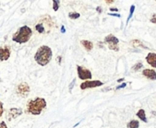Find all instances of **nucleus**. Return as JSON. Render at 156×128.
Returning a JSON list of instances; mask_svg holds the SVG:
<instances>
[{
    "label": "nucleus",
    "mask_w": 156,
    "mask_h": 128,
    "mask_svg": "<svg viewBox=\"0 0 156 128\" xmlns=\"http://www.w3.org/2000/svg\"><path fill=\"white\" fill-rule=\"evenodd\" d=\"M61 31H62V33L65 32V28H64V26H62V27H61Z\"/></svg>",
    "instance_id": "nucleus-26"
},
{
    "label": "nucleus",
    "mask_w": 156,
    "mask_h": 128,
    "mask_svg": "<svg viewBox=\"0 0 156 128\" xmlns=\"http://www.w3.org/2000/svg\"><path fill=\"white\" fill-rule=\"evenodd\" d=\"M68 17L71 19V20H76L80 17V14L79 13H77V12H70Z\"/></svg>",
    "instance_id": "nucleus-18"
},
{
    "label": "nucleus",
    "mask_w": 156,
    "mask_h": 128,
    "mask_svg": "<svg viewBox=\"0 0 156 128\" xmlns=\"http://www.w3.org/2000/svg\"><path fill=\"white\" fill-rule=\"evenodd\" d=\"M138 127H139V122L137 120L130 121L127 125V128H138Z\"/></svg>",
    "instance_id": "nucleus-15"
},
{
    "label": "nucleus",
    "mask_w": 156,
    "mask_h": 128,
    "mask_svg": "<svg viewBox=\"0 0 156 128\" xmlns=\"http://www.w3.org/2000/svg\"><path fill=\"white\" fill-rule=\"evenodd\" d=\"M142 75L145 76L149 79H151V80L156 79V72L153 69H144L142 71Z\"/></svg>",
    "instance_id": "nucleus-12"
},
{
    "label": "nucleus",
    "mask_w": 156,
    "mask_h": 128,
    "mask_svg": "<svg viewBox=\"0 0 156 128\" xmlns=\"http://www.w3.org/2000/svg\"><path fill=\"white\" fill-rule=\"evenodd\" d=\"M146 61L150 66L156 68V53H149L146 56Z\"/></svg>",
    "instance_id": "nucleus-11"
},
{
    "label": "nucleus",
    "mask_w": 156,
    "mask_h": 128,
    "mask_svg": "<svg viewBox=\"0 0 156 128\" xmlns=\"http://www.w3.org/2000/svg\"><path fill=\"white\" fill-rule=\"evenodd\" d=\"M30 91V86H29L27 83H25V82H23V83H21V84H20V85L18 86L17 92H18V94H19L20 97H23V98L28 97Z\"/></svg>",
    "instance_id": "nucleus-8"
},
{
    "label": "nucleus",
    "mask_w": 156,
    "mask_h": 128,
    "mask_svg": "<svg viewBox=\"0 0 156 128\" xmlns=\"http://www.w3.org/2000/svg\"><path fill=\"white\" fill-rule=\"evenodd\" d=\"M105 42L108 43V48L110 50H113V51H116V52H118L119 50V39L116 36H114L112 34L108 35L105 38Z\"/></svg>",
    "instance_id": "nucleus-5"
},
{
    "label": "nucleus",
    "mask_w": 156,
    "mask_h": 128,
    "mask_svg": "<svg viewBox=\"0 0 156 128\" xmlns=\"http://www.w3.org/2000/svg\"><path fill=\"white\" fill-rule=\"evenodd\" d=\"M131 44H132V46H134V47H141V48H146L145 46H144V44L140 42V41H139V40H133L132 42H131Z\"/></svg>",
    "instance_id": "nucleus-16"
},
{
    "label": "nucleus",
    "mask_w": 156,
    "mask_h": 128,
    "mask_svg": "<svg viewBox=\"0 0 156 128\" xmlns=\"http://www.w3.org/2000/svg\"><path fill=\"white\" fill-rule=\"evenodd\" d=\"M52 26V21L51 19L47 15L45 16L39 23L36 24L35 29L39 33H45L50 31L49 30H51V27Z\"/></svg>",
    "instance_id": "nucleus-4"
},
{
    "label": "nucleus",
    "mask_w": 156,
    "mask_h": 128,
    "mask_svg": "<svg viewBox=\"0 0 156 128\" xmlns=\"http://www.w3.org/2000/svg\"><path fill=\"white\" fill-rule=\"evenodd\" d=\"M106 1H107V3L109 4V3H112V2L114 1V0H106Z\"/></svg>",
    "instance_id": "nucleus-28"
},
{
    "label": "nucleus",
    "mask_w": 156,
    "mask_h": 128,
    "mask_svg": "<svg viewBox=\"0 0 156 128\" xmlns=\"http://www.w3.org/2000/svg\"><path fill=\"white\" fill-rule=\"evenodd\" d=\"M46 101L43 98H36L31 100L27 104V112L33 115L40 114L42 110L46 107Z\"/></svg>",
    "instance_id": "nucleus-2"
},
{
    "label": "nucleus",
    "mask_w": 156,
    "mask_h": 128,
    "mask_svg": "<svg viewBox=\"0 0 156 128\" xmlns=\"http://www.w3.org/2000/svg\"><path fill=\"white\" fill-rule=\"evenodd\" d=\"M140 68H142V64H141V63H138L137 65H135V66L132 68V69H133L134 71H136V70H139Z\"/></svg>",
    "instance_id": "nucleus-20"
},
{
    "label": "nucleus",
    "mask_w": 156,
    "mask_h": 128,
    "mask_svg": "<svg viewBox=\"0 0 156 128\" xmlns=\"http://www.w3.org/2000/svg\"><path fill=\"white\" fill-rule=\"evenodd\" d=\"M81 44L85 47V49H86L87 52L91 51V50L93 49V47H94L93 42H90V41H87V40H82V41H81Z\"/></svg>",
    "instance_id": "nucleus-13"
},
{
    "label": "nucleus",
    "mask_w": 156,
    "mask_h": 128,
    "mask_svg": "<svg viewBox=\"0 0 156 128\" xmlns=\"http://www.w3.org/2000/svg\"><path fill=\"white\" fill-rule=\"evenodd\" d=\"M10 47L9 45H5L0 48V61H7L10 57Z\"/></svg>",
    "instance_id": "nucleus-9"
},
{
    "label": "nucleus",
    "mask_w": 156,
    "mask_h": 128,
    "mask_svg": "<svg viewBox=\"0 0 156 128\" xmlns=\"http://www.w3.org/2000/svg\"><path fill=\"white\" fill-rule=\"evenodd\" d=\"M52 57V51L47 45L41 46L35 53V61L41 67H45L50 63Z\"/></svg>",
    "instance_id": "nucleus-1"
},
{
    "label": "nucleus",
    "mask_w": 156,
    "mask_h": 128,
    "mask_svg": "<svg viewBox=\"0 0 156 128\" xmlns=\"http://www.w3.org/2000/svg\"><path fill=\"white\" fill-rule=\"evenodd\" d=\"M32 35V30L29 26H22L20 27L16 33L13 34L12 40L18 43H25L30 41Z\"/></svg>",
    "instance_id": "nucleus-3"
},
{
    "label": "nucleus",
    "mask_w": 156,
    "mask_h": 128,
    "mask_svg": "<svg viewBox=\"0 0 156 128\" xmlns=\"http://www.w3.org/2000/svg\"><path fill=\"white\" fill-rule=\"evenodd\" d=\"M77 74H78V78H79L81 80H89L92 78V74L90 72V70L80 67V66H77Z\"/></svg>",
    "instance_id": "nucleus-6"
},
{
    "label": "nucleus",
    "mask_w": 156,
    "mask_h": 128,
    "mask_svg": "<svg viewBox=\"0 0 156 128\" xmlns=\"http://www.w3.org/2000/svg\"><path fill=\"white\" fill-rule=\"evenodd\" d=\"M60 8V1L59 0H52V9L54 11H57Z\"/></svg>",
    "instance_id": "nucleus-17"
},
{
    "label": "nucleus",
    "mask_w": 156,
    "mask_h": 128,
    "mask_svg": "<svg viewBox=\"0 0 156 128\" xmlns=\"http://www.w3.org/2000/svg\"><path fill=\"white\" fill-rule=\"evenodd\" d=\"M97 10H98V13H101V12H102V9H101V8H100V7H98V8H97Z\"/></svg>",
    "instance_id": "nucleus-27"
},
{
    "label": "nucleus",
    "mask_w": 156,
    "mask_h": 128,
    "mask_svg": "<svg viewBox=\"0 0 156 128\" xmlns=\"http://www.w3.org/2000/svg\"><path fill=\"white\" fill-rule=\"evenodd\" d=\"M125 87H126V83H123L122 85H120V86L117 87V90H119V89H122V88H125Z\"/></svg>",
    "instance_id": "nucleus-25"
},
{
    "label": "nucleus",
    "mask_w": 156,
    "mask_h": 128,
    "mask_svg": "<svg viewBox=\"0 0 156 128\" xmlns=\"http://www.w3.org/2000/svg\"><path fill=\"white\" fill-rule=\"evenodd\" d=\"M22 113V110L21 109H19V108H12L10 109L8 112H7V118L8 120H12V119H15L17 117H19L20 114Z\"/></svg>",
    "instance_id": "nucleus-10"
},
{
    "label": "nucleus",
    "mask_w": 156,
    "mask_h": 128,
    "mask_svg": "<svg viewBox=\"0 0 156 128\" xmlns=\"http://www.w3.org/2000/svg\"><path fill=\"white\" fill-rule=\"evenodd\" d=\"M108 15H109V16H113V17H118V18L120 17V15H119V14H117V13H109Z\"/></svg>",
    "instance_id": "nucleus-24"
},
{
    "label": "nucleus",
    "mask_w": 156,
    "mask_h": 128,
    "mask_svg": "<svg viewBox=\"0 0 156 128\" xmlns=\"http://www.w3.org/2000/svg\"><path fill=\"white\" fill-rule=\"evenodd\" d=\"M61 58H62L61 56H60V57H57V61H58V63H61Z\"/></svg>",
    "instance_id": "nucleus-30"
},
{
    "label": "nucleus",
    "mask_w": 156,
    "mask_h": 128,
    "mask_svg": "<svg viewBox=\"0 0 156 128\" xmlns=\"http://www.w3.org/2000/svg\"><path fill=\"white\" fill-rule=\"evenodd\" d=\"M151 23H154V24H156V14H153L152 16H151Z\"/></svg>",
    "instance_id": "nucleus-21"
},
{
    "label": "nucleus",
    "mask_w": 156,
    "mask_h": 128,
    "mask_svg": "<svg viewBox=\"0 0 156 128\" xmlns=\"http://www.w3.org/2000/svg\"><path fill=\"white\" fill-rule=\"evenodd\" d=\"M0 128H8L5 122H1V123H0Z\"/></svg>",
    "instance_id": "nucleus-23"
},
{
    "label": "nucleus",
    "mask_w": 156,
    "mask_h": 128,
    "mask_svg": "<svg viewBox=\"0 0 156 128\" xmlns=\"http://www.w3.org/2000/svg\"><path fill=\"white\" fill-rule=\"evenodd\" d=\"M137 116L143 122H147V118H146V115H145V111L143 109H140L138 112H137Z\"/></svg>",
    "instance_id": "nucleus-14"
},
{
    "label": "nucleus",
    "mask_w": 156,
    "mask_h": 128,
    "mask_svg": "<svg viewBox=\"0 0 156 128\" xmlns=\"http://www.w3.org/2000/svg\"><path fill=\"white\" fill-rule=\"evenodd\" d=\"M110 10H111V11H118V9L113 8V9H110Z\"/></svg>",
    "instance_id": "nucleus-29"
},
{
    "label": "nucleus",
    "mask_w": 156,
    "mask_h": 128,
    "mask_svg": "<svg viewBox=\"0 0 156 128\" xmlns=\"http://www.w3.org/2000/svg\"><path fill=\"white\" fill-rule=\"evenodd\" d=\"M3 112H4V108H3V103L0 102V118H1L2 114H3Z\"/></svg>",
    "instance_id": "nucleus-22"
},
{
    "label": "nucleus",
    "mask_w": 156,
    "mask_h": 128,
    "mask_svg": "<svg viewBox=\"0 0 156 128\" xmlns=\"http://www.w3.org/2000/svg\"><path fill=\"white\" fill-rule=\"evenodd\" d=\"M123 80H124V79H120L118 80V82H121V81H123Z\"/></svg>",
    "instance_id": "nucleus-31"
},
{
    "label": "nucleus",
    "mask_w": 156,
    "mask_h": 128,
    "mask_svg": "<svg viewBox=\"0 0 156 128\" xmlns=\"http://www.w3.org/2000/svg\"><path fill=\"white\" fill-rule=\"evenodd\" d=\"M103 85V82L100 80H86L85 82H82L80 85L81 90H87V89H93L97 87H100Z\"/></svg>",
    "instance_id": "nucleus-7"
},
{
    "label": "nucleus",
    "mask_w": 156,
    "mask_h": 128,
    "mask_svg": "<svg viewBox=\"0 0 156 128\" xmlns=\"http://www.w3.org/2000/svg\"><path fill=\"white\" fill-rule=\"evenodd\" d=\"M134 10H135V6H134V5H132V6L130 7V11H129V17H128V19H127V24L129 23V20L131 19V17H132V15H133V12H134Z\"/></svg>",
    "instance_id": "nucleus-19"
}]
</instances>
